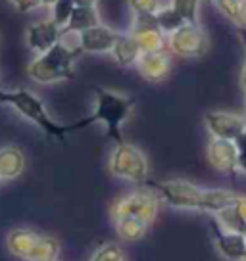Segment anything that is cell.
I'll use <instances>...</instances> for the list:
<instances>
[{"label": "cell", "instance_id": "17", "mask_svg": "<svg viewBox=\"0 0 246 261\" xmlns=\"http://www.w3.org/2000/svg\"><path fill=\"white\" fill-rule=\"evenodd\" d=\"M110 54H112V58L115 60L117 65L131 67V65L137 64V60L140 56V50L129 33H119L114 42V46L110 50Z\"/></svg>", "mask_w": 246, "mask_h": 261}, {"label": "cell", "instance_id": "4", "mask_svg": "<svg viewBox=\"0 0 246 261\" xmlns=\"http://www.w3.org/2000/svg\"><path fill=\"white\" fill-rule=\"evenodd\" d=\"M110 173L121 180H129L133 185H144L148 182V160L140 148L133 146L129 142H119L112 150Z\"/></svg>", "mask_w": 246, "mask_h": 261}, {"label": "cell", "instance_id": "22", "mask_svg": "<svg viewBox=\"0 0 246 261\" xmlns=\"http://www.w3.org/2000/svg\"><path fill=\"white\" fill-rule=\"evenodd\" d=\"M189 25H198V14H200V0H171L169 4Z\"/></svg>", "mask_w": 246, "mask_h": 261}, {"label": "cell", "instance_id": "28", "mask_svg": "<svg viewBox=\"0 0 246 261\" xmlns=\"http://www.w3.org/2000/svg\"><path fill=\"white\" fill-rule=\"evenodd\" d=\"M233 212L237 213L240 221V232H244L246 228V194H237V200L233 204Z\"/></svg>", "mask_w": 246, "mask_h": 261}, {"label": "cell", "instance_id": "27", "mask_svg": "<svg viewBox=\"0 0 246 261\" xmlns=\"http://www.w3.org/2000/svg\"><path fill=\"white\" fill-rule=\"evenodd\" d=\"M235 146H237V152H238V160H237L238 171L246 177V130L235 140Z\"/></svg>", "mask_w": 246, "mask_h": 261}, {"label": "cell", "instance_id": "2", "mask_svg": "<svg viewBox=\"0 0 246 261\" xmlns=\"http://www.w3.org/2000/svg\"><path fill=\"white\" fill-rule=\"evenodd\" d=\"M81 52L77 48V35H73V41H67L62 35L58 44L50 50L37 54L27 65L29 79L41 85H52V83L67 81L73 79L75 75V60Z\"/></svg>", "mask_w": 246, "mask_h": 261}, {"label": "cell", "instance_id": "1", "mask_svg": "<svg viewBox=\"0 0 246 261\" xmlns=\"http://www.w3.org/2000/svg\"><path fill=\"white\" fill-rule=\"evenodd\" d=\"M133 108H135V98L115 92L110 89H102L96 87L94 89V110L89 117H85L81 121L71 125V130H79L89 127L92 123H102L106 129V137L112 139L115 144L125 142L121 137V125L131 115Z\"/></svg>", "mask_w": 246, "mask_h": 261}, {"label": "cell", "instance_id": "35", "mask_svg": "<svg viewBox=\"0 0 246 261\" xmlns=\"http://www.w3.org/2000/svg\"><path fill=\"white\" fill-rule=\"evenodd\" d=\"M242 261H246V252H244V257H242Z\"/></svg>", "mask_w": 246, "mask_h": 261}, {"label": "cell", "instance_id": "33", "mask_svg": "<svg viewBox=\"0 0 246 261\" xmlns=\"http://www.w3.org/2000/svg\"><path fill=\"white\" fill-rule=\"evenodd\" d=\"M237 33H238V37H240V41H242V44L246 46V29H242V27H237Z\"/></svg>", "mask_w": 246, "mask_h": 261}, {"label": "cell", "instance_id": "23", "mask_svg": "<svg viewBox=\"0 0 246 261\" xmlns=\"http://www.w3.org/2000/svg\"><path fill=\"white\" fill-rule=\"evenodd\" d=\"M73 8H75V2L73 0H56L52 6H50V19L54 21V23L60 27V29H64L69 21V17L73 14Z\"/></svg>", "mask_w": 246, "mask_h": 261}, {"label": "cell", "instance_id": "16", "mask_svg": "<svg viewBox=\"0 0 246 261\" xmlns=\"http://www.w3.org/2000/svg\"><path fill=\"white\" fill-rule=\"evenodd\" d=\"M25 171V155L17 146L0 148V180H14Z\"/></svg>", "mask_w": 246, "mask_h": 261}, {"label": "cell", "instance_id": "12", "mask_svg": "<svg viewBox=\"0 0 246 261\" xmlns=\"http://www.w3.org/2000/svg\"><path fill=\"white\" fill-rule=\"evenodd\" d=\"M210 228H212V237L215 250L222 253L225 259L229 261H242L246 252V237L235 230L223 228L217 221L210 219Z\"/></svg>", "mask_w": 246, "mask_h": 261}, {"label": "cell", "instance_id": "18", "mask_svg": "<svg viewBox=\"0 0 246 261\" xmlns=\"http://www.w3.org/2000/svg\"><path fill=\"white\" fill-rule=\"evenodd\" d=\"M100 14H99V8L96 6H75L73 8V14L69 17V21L67 25L62 29V33H83L90 29V27H96L100 25Z\"/></svg>", "mask_w": 246, "mask_h": 261}, {"label": "cell", "instance_id": "9", "mask_svg": "<svg viewBox=\"0 0 246 261\" xmlns=\"http://www.w3.org/2000/svg\"><path fill=\"white\" fill-rule=\"evenodd\" d=\"M129 35L137 42L140 54L144 52H162L167 48L164 33L158 29L154 16H133V25Z\"/></svg>", "mask_w": 246, "mask_h": 261}, {"label": "cell", "instance_id": "19", "mask_svg": "<svg viewBox=\"0 0 246 261\" xmlns=\"http://www.w3.org/2000/svg\"><path fill=\"white\" fill-rule=\"evenodd\" d=\"M60 255V242L54 237L48 234H39L37 244L27 261H58Z\"/></svg>", "mask_w": 246, "mask_h": 261}, {"label": "cell", "instance_id": "29", "mask_svg": "<svg viewBox=\"0 0 246 261\" xmlns=\"http://www.w3.org/2000/svg\"><path fill=\"white\" fill-rule=\"evenodd\" d=\"M10 4L19 12V14H29L33 10L41 8V0H8Z\"/></svg>", "mask_w": 246, "mask_h": 261}, {"label": "cell", "instance_id": "34", "mask_svg": "<svg viewBox=\"0 0 246 261\" xmlns=\"http://www.w3.org/2000/svg\"><path fill=\"white\" fill-rule=\"evenodd\" d=\"M54 2H56V0H41V4H42V6H46V8H50Z\"/></svg>", "mask_w": 246, "mask_h": 261}, {"label": "cell", "instance_id": "36", "mask_svg": "<svg viewBox=\"0 0 246 261\" xmlns=\"http://www.w3.org/2000/svg\"><path fill=\"white\" fill-rule=\"evenodd\" d=\"M242 234H244V237H246V228H244V232H242Z\"/></svg>", "mask_w": 246, "mask_h": 261}, {"label": "cell", "instance_id": "37", "mask_svg": "<svg viewBox=\"0 0 246 261\" xmlns=\"http://www.w3.org/2000/svg\"><path fill=\"white\" fill-rule=\"evenodd\" d=\"M244 110H246V106H244ZM244 119H246V115H244Z\"/></svg>", "mask_w": 246, "mask_h": 261}, {"label": "cell", "instance_id": "25", "mask_svg": "<svg viewBox=\"0 0 246 261\" xmlns=\"http://www.w3.org/2000/svg\"><path fill=\"white\" fill-rule=\"evenodd\" d=\"M133 16H154L160 8V0H127Z\"/></svg>", "mask_w": 246, "mask_h": 261}, {"label": "cell", "instance_id": "8", "mask_svg": "<svg viewBox=\"0 0 246 261\" xmlns=\"http://www.w3.org/2000/svg\"><path fill=\"white\" fill-rule=\"evenodd\" d=\"M204 125L212 139L219 140H235L246 130L244 115L233 114V112H219V110H210L204 114Z\"/></svg>", "mask_w": 246, "mask_h": 261}, {"label": "cell", "instance_id": "24", "mask_svg": "<svg viewBox=\"0 0 246 261\" xmlns=\"http://www.w3.org/2000/svg\"><path fill=\"white\" fill-rule=\"evenodd\" d=\"M90 261H125V253L117 244L114 242H108V244H102L92 253Z\"/></svg>", "mask_w": 246, "mask_h": 261}, {"label": "cell", "instance_id": "15", "mask_svg": "<svg viewBox=\"0 0 246 261\" xmlns=\"http://www.w3.org/2000/svg\"><path fill=\"white\" fill-rule=\"evenodd\" d=\"M37 238H39V234L35 230H31V228H23V227L12 228L8 232V237H6L8 252L14 257H17V259L27 261L31 252H33L35 244H37Z\"/></svg>", "mask_w": 246, "mask_h": 261}, {"label": "cell", "instance_id": "21", "mask_svg": "<svg viewBox=\"0 0 246 261\" xmlns=\"http://www.w3.org/2000/svg\"><path fill=\"white\" fill-rule=\"evenodd\" d=\"M154 19H156L158 29L164 33L165 37L171 35V33H175L177 29H181V27L185 25L183 17H181L169 4H167V6H160L158 12L154 14Z\"/></svg>", "mask_w": 246, "mask_h": 261}, {"label": "cell", "instance_id": "3", "mask_svg": "<svg viewBox=\"0 0 246 261\" xmlns=\"http://www.w3.org/2000/svg\"><path fill=\"white\" fill-rule=\"evenodd\" d=\"M0 104L12 106L21 117H25L27 121H31L33 125H37L44 135L60 140L62 144L66 142L67 135L73 133L71 125H62V123L54 121L50 117L44 102L29 89H16V90L0 89Z\"/></svg>", "mask_w": 246, "mask_h": 261}, {"label": "cell", "instance_id": "10", "mask_svg": "<svg viewBox=\"0 0 246 261\" xmlns=\"http://www.w3.org/2000/svg\"><path fill=\"white\" fill-rule=\"evenodd\" d=\"M206 158H208V163L212 165L215 171L223 173V175H229L233 179L237 177L238 152L233 140L212 139L208 142V148H206Z\"/></svg>", "mask_w": 246, "mask_h": 261}, {"label": "cell", "instance_id": "7", "mask_svg": "<svg viewBox=\"0 0 246 261\" xmlns=\"http://www.w3.org/2000/svg\"><path fill=\"white\" fill-rule=\"evenodd\" d=\"M165 44L173 54H177L181 58H200L210 48V39H208V33L204 31V27L200 23H185L181 29L167 35Z\"/></svg>", "mask_w": 246, "mask_h": 261}, {"label": "cell", "instance_id": "26", "mask_svg": "<svg viewBox=\"0 0 246 261\" xmlns=\"http://www.w3.org/2000/svg\"><path fill=\"white\" fill-rule=\"evenodd\" d=\"M213 4L217 6V10L222 12L223 16L227 17L229 21L237 23L238 19V6H240V0H213Z\"/></svg>", "mask_w": 246, "mask_h": 261}, {"label": "cell", "instance_id": "5", "mask_svg": "<svg viewBox=\"0 0 246 261\" xmlns=\"http://www.w3.org/2000/svg\"><path fill=\"white\" fill-rule=\"evenodd\" d=\"M158 207H160V198L156 192L152 188H140V190L115 198L110 205V217L114 219V223L133 217V219H140L152 225V221L158 215Z\"/></svg>", "mask_w": 246, "mask_h": 261}, {"label": "cell", "instance_id": "30", "mask_svg": "<svg viewBox=\"0 0 246 261\" xmlns=\"http://www.w3.org/2000/svg\"><path fill=\"white\" fill-rule=\"evenodd\" d=\"M237 27H242V29H246V0H240V6H238Z\"/></svg>", "mask_w": 246, "mask_h": 261}, {"label": "cell", "instance_id": "6", "mask_svg": "<svg viewBox=\"0 0 246 261\" xmlns=\"http://www.w3.org/2000/svg\"><path fill=\"white\" fill-rule=\"evenodd\" d=\"M150 188L160 198V202L167 204L173 210H190L202 212L204 204V188L185 179H169L150 182Z\"/></svg>", "mask_w": 246, "mask_h": 261}, {"label": "cell", "instance_id": "32", "mask_svg": "<svg viewBox=\"0 0 246 261\" xmlns=\"http://www.w3.org/2000/svg\"><path fill=\"white\" fill-rule=\"evenodd\" d=\"M240 85H242V89L246 90V62L242 65V73H240Z\"/></svg>", "mask_w": 246, "mask_h": 261}, {"label": "cell", "instance_id": "20", "mask_svg": "<svg viewBox=\"0 0 246 261\" xmlns=\"http://www.w3.org/2000/svg\"><path fill=\"white\" fill-rule=\"evenodd\" d=\"M148 228H150L148 223H144V221L140 219H133V217L115 221V230H117L119 238H123L125 242H137L140 238H144Z\"/></svg>", "mask_w": 246, "mask_h": 261}, {"label": "cell", "instance_id": "13", "mask_svg": "<svg viewBox=\"0 0 246 261\" xmlns=\"http://www.w3.org/2000/svg\"><path fill=\"white\" fill-rule=\"evenodd\" d=\"M60 39H62V29L50 17L48 19H41V21H33L25 29L27 46L33 52H37V54H42V52L50 50L54 44L60 42Z\"/></svg>", "mask_w": 246, "mask_h": 261}, {"label": "cell", "instance_id": "14", "mask_svg": "<svg viewBox=\"0 0 246 261\" xmlns=\"http://www.w3.org/2000/svg\"><path fill=\"white\" fill-rule=\"evenodd\" d=\"M135 67L139 69L140 77L148 83H162L164 79L169 77L171 71V58L169 54L162 50V52H144L140 54Z\"/></svg>", "mask_w": 246, "mask_h": 261}, {"label": "cell", "instance_id": "11", "mask_svg": "<svg viewBox=\"0 0 246 261\" xmlns=\"http://www.w3.org/2000/svg\"><path fill=\"white\" fill-rule=\"evenodd\" d=\"M117 35L119 33L115 29L100 23L87 31L77 33V48L81 54H110Z\"/></svg>", "mask_w": 246, "mask_h": 261}, {"label": "cell", "instance_id": "31", "mask_svg": "<svg viewBox=\"0 0 246 261\" xmlns=\"http://www.w3.org/2000/svg\"><path fill=\"white\" fill-rule=\"evenodd\" d=\"M75 6H96L99 0H73Z\"/></svg>", "mask_w": 246, "mask_h": 261}]
</instances>
